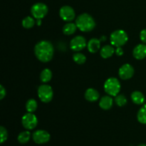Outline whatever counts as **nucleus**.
<instances>
[{
	"label": "nucleus",
	"instance_id": "nucleus-1",
	"mask_svg": "<svg viewBox=\"0 0 146 146\" xmlns=\"http://www.w3.org/2000/svg\"><path fill=\"white\" fill-rule=\"evenodd\" d=\"M34 53L36 58L40 61L46 63L52 59L54 54V48L50 41H41L37 43L35 46Z\"/></svg>",
	"mask_w": 146,
	"mask_h": 146
},
{
	"label": "nucleus",
	"instance_id": "nucleus-2",
	"mask_svg": "<svg viewBox=\"0 0 146 146\" xmlns=\"http://www.w3.org/2000/svg\"><path fill=\"white\" fill-rule=\"evenodd\" d=\"M76 24L78 29L84 32L92 31L96 27L95 20L91 15L86 13L81 14L77 17L76 20Z\"/></svg>",
	"mask_w": 146,
	"mask_h": 146
},
{
	"label": "nucleus",
	"instance_id": "nucleus-3",
	"mask_svg": "<svg viewBox=\"0 0 146 146\" xmlns=\"http://www.w3.org/2000/svg\"><path fill=\"white\" fill-rule=\"evenodd\" d=\"M128 34L123 30H116L111 34L110 41L112 45L116 47H121L128 41Z\"/></svg>",
	"mask_w": 146,
	"mask_h": 146
},
{
	"label": "nucleus",
	"instance_id": "nucleus-4",
	"mask_svg": "<svg viewBox=\"0 0 146 146\" xmlns=\"http://www.w3.org/2000/svg\"><path fill=\"white\" fill-rule=\"evenodd\" d=\"M104 90L109 96H116L121 90V84L116 78H110L104 84Z\"/></svg>",
	"mask_w": 146,
	"mask_h": 146
},
{
	"label": "nucleus",
	"instance_id": "nucleus-5",
	"mask_svg": "<svg viewBox=\"0 0 146 146\" xmlns=\"http://www.w3.org/2000/svg\"><path fill=\"white\" fill-rule=\"evenodd\" d=\"M38 96L43 103L50 102L54 96L52 88L47 84L41 85L38 88Z\"/></svg>",
	"mask_w": 146,
	"mask_h": 146
},
{
	"label": "nucleus",
	"instance_id": "nucleus-6",
	"mask_svg": "<svg viewBox=\"0 0 146 146\" xmlns=\"http://www.w3.org/2000/svg\"><path fill=\"white\" fill-rule=\"evenodd\" d=\"M31 13L35 19H41L48 13V7L44 3H36L31 7Z\"/></svg>",
	"mask_w": 146,
	"mask_h": 146
},
{
	"label": "nucleus",
	"instance_id": "nucleus-7",
	"mask_svg": "<svg viewBox=\"0 0 146 146\" xmlns=\"http://www.w3.org/2000/svg\"><path fill=\"white\" fill-rule=\"evenodd\" d=\"M21 123L26 129L32 130L36 127L38 124V119L34 114L28 112L22 117Z\"/></svg>",
	"mask_w": 146,
	"mask_h": 146
},
{
	"label": "nucleus",
	"instance_id": "nucleus-8",
	"mask_svg": "<svg viewBox=\"0 0 146 146\" xmlns=\"http://www.w3.org/2000/svg\"><path fill=\"white\" fill-rule=\"evenodd\" d=\"M50 134L44 130H38L33 133L32 138L37 144H43L48 142L50 140Z\"/></svg>",
	"mask_w": 146,
	"mask_h": 146
},
{
	"label": "nucleus",
	"instance_id": "nucleus-9",
	"mask_svg": "<svg viewBox=\"0 0 146 146\" xmlns=\"http://www.w3.org/2000/svg\"><path fill=\"white\" fill-rule=\"evenodd\" d=\"M86 46V38L82 36H77L72 38L70 42V47L74 51H79L84 49Z\"/></svg>",
	"mask_w": 146,
	"mask_h": 146
},
{
	"label": "nucleus",
	"instance_id": "nucleus-10",
	"mask_svg": "<svg viewBox=\"0 0 146 146\" xmlns=\"http://www.w3.org/2000/svg\"><path fill=\"white\" fill-rule=\"evenodd\" d=\"M60 17L65 21H71L75 18V11L70 6H64L59 11Z\"/></svg>",
	"mask_w": 146,
	"mask_h": 146
},
{
	"label": "nucleus",
	"instance_id": "nucleus-11",
	"mask_svg": "<svg viewBox=\"0 0 146 146\" xmlns=\"http://www.w3.org/2000/svg\"><path fill=\"white\" fill-rule=\"evenodd\" d=\"M118 74H119V76L121 79H130V78H132L134 74L133 67L128 64H124L120 68Z\"/></svg>",
	"mask_w": 146,
	"mask_h": 146
},
{
	"label": "nucleus",
	"instance_id": "nucleus-12",
	"mask_svg": "<svg viewBox=\"0 0 146 146\" xmlns=\"http://www.w3.org/2000/svg\"><path fill=\"white\" fill-rule=\"evenodd\" d=\"M133 55L136 59L141 60L146 57V44H138L134 48Z\"/></svg>",
	"mask_w": 146,
	"mask_h": 146
},
{
	"label": "nucleus",
	"instance_id": "nucleus-13",
	"mask_svg": "<svg viewBox=\"0 0 146 146\" xmlns=\"http://www.w3.org/2000/svg\"><path fill=\"white\" fill-rule=\"evenodd\" d=\"M113 104V100L111 96H105L101 98L99 102V106L104 110H108L111 108Z\"/></svg>",
	"mask_w": 146,
	"mask_h": 146
},
{
	"label": "nucleus",
	"instance_id": "nucleus-14",
	"mask_svg": "<svg viewBox=\"0 0 146 146\" xmlns=\"http://www.w3.org/2000/svg\"><path fill=\"white\" fill-rule=\"evenodd\" d=\"M85 98L90 102H95L99 98V93L94 88H88L85 93Z\"/></svg>",
	"mask_w": 146,
	"mask_h": 146
},
{
	"label": "nucleus",
	"instance_id": "nucleus-15",
	"mask_svg": "<svg viewBox=\"0 0 146 146\" xmlns=\"http://www.w3.org/2000/svg\"><path fill=\"white\" fill-rule=\"evenodd\" d=\"M87 46H88V51L91 53H96L98 50L100 49V47H101V42H100V40L97 39L96 38H93L88 41V44H87Z\"/></svg>",
	"mask_w": 146,
	"mask_h": 146
},
{
	"label": "nucleus",
	"instance_id": "nucleus-16",
	"mask_svg": "<svg viewBox=\"0 0 146 146\" xmlns=\"http://www.w3.org/2000/svg\"><path fill=\"white\" fill-rule=\"evenodd\" d=\"M131 99L134 104L137 105H141L145 101V96L141 91H134L131 94Z\"/></svg>",
	"mask_w": 146,
	"mask_h": 146
},
{
	"label": "nucleus",
	"instance_id": "nucleus-17",
	"mask_svg": "<svg viewBox=\"0 0 146 146\" xmlns=\"http://www.w3.org/2000/svg\"><path fill=\"white\" fill-rule=\"evenodd\" d=\"M114 48L111 45H106L101 48V56L104 58H110L114 54Z\"/></svg>",
	"mask_w": 146,
	"mask_h": 146
},
{
	"label": "nucleus",
	"instance_id": "nucleus-18",
	"mask_svg": "<svg viewBox=\"0 0 146 146\" xmlns=\"http://www.w3.org/2000/svg\"><path fill=\"white\" fill-rule=\"evenodd\" d=\"M77 26L76 24L74 23H68V24H65L64 27H63V32L66 35H71V34H74L77 29Z\"/></svg>",
	"mask_w": 146,
	"mask_h": 146
},
{
	"label": "nucleus",
	"instance_id": "nucleus-19",
	"mask_svg": "<svg viewBox=\"0 0 146 146\" xmlns=\"http://www.w3.org/2000/svg\"><path fill=\"white\" fill-rule=\"evenodd\" d=\"M52 78V73L51 71L48 68H45L43 70L40 75V79L43 83H47L51 81Z\"/></svg>",
	"mask_w": 146,
	"mask_h": 146
},
{
	"label": "nucleus",
	"instance_id": "nucleus-20",
	"mask_svg": "<svg viewBox=\"0 0 146 146\" xmlns=\"http://www.w3.org/2000/svg\"><path fill=\"white\" fill-rule=\"evenodd\" d=\"M31 137V133L29 131H23L20 133L18 135V141L21 144H25L29 142Z\"/></svg>",
	"mask_w": 146,
	"mask_h": 146
},
{
	"label": "nucleus",
	"instance_id": "nucleus-21",
	"mask_svg": "<svg viewBox=\"0 0 146 146\" xmlns=\"http://www.w3.org/2000/svg\"><path fill=\"white\" fill-rule=\"evenodd\" d=\"M137 118L141 123L146 124V104L138 111Z\"/></svg>",
	"mask_w": 146,
	"mask_h": 146
},
{
	"label": "nucleus",
	"instance_id": "nucleus-22",
	"mask_svg": "<svg viewBox=\"0 0 146 146\" xmlns=\"http://www.w3.org/2000/svg\"><path fill=\"white\" fill-rule=\"evenodd\" d=\"M37 106H38V104L34 99L28 100L26 104V109L29 113L34 112L36 110Z\"/></svg>",
	"mask_w": 146,
	"mask_h": 146
},
{
	"label": "nucleus",
	"instance_id": "nucleus-23",
	"mask_svg": "<svg viewBox=\"0 0 146 146\" xmlns=\"http://www.w3.org/2000/svg\"><path fill=\"white\" fill-rule=\"evenodd\" d=\"M35 24V21L31 17H27L22 20V26L25 29H31Z\"/></svg>",
	"mask_w": 146,
	"mask_h": 146
},
{
	"label": "nucleus",
	"instance_id": "nucleus-24",
	"mask_svg": "<svg viewBox=\"0 0 146 146\" xmlns=\"http://www.w3.org/2000/svg\"><path fill=\"white\" fill-rule=\"evenodd\" d=\"M73 59L75 61L76 64H83L86 62V57L81 53H76V54H74L73 56Z\"/></svg>",
	"mask_w": 146,
	"mask_h": 146
},
{
	"label": "nucleus",
	"instance_id": "nucleus-25",
	"mask_svg": "<svg viewBox=\"0 0 146 146\" xmlns=\"http://www.w3.org/2000/svg\"><path fill=\"white\" fill-rule=\"evenodd\" d=\"M115 102L118 106L122 107L125 106L127 103V99L124 95L123 94H120V95H117L115 98Z\"/></svg>",
	"mask_w": 146,
	"mask_h": 146
},
{
	"label": "nucleus",
	"instance_id": "nucleus-26",
	"mask_svg": "<svg viewBox=\"0 0 146 146\" xmlns=\"http://www.w3.org/2000/svg\"><path fill=\"white\" fill-rule=\"evenodd\" d=\"M0 135H1V141L0 142H1V143H3L7 141V138H8V133H7V131L4 127H0Z\"/></svg>",
	"mask_w": 146,
	"mask_h": 146
},
{
	"label": "nucleus",
	"instance_id": "nucleus-27",
	"mask_svg": "<svg viewBox=\"0 0 146 146\" xmlns=\"http://www.w3.org/2000/svg\"><path fill=\"white\" fill-rule=\"evenodd\" d=\"M140 38L143 42L146 44V29L141 31V34H140Z\"/></svg>",
	"mask_w": 146,
	"mask_h": 146
},
{
	"label": "nucleus",
	"instance_id": "nucleus-28",
	"mask_svg": "<svg viewBox=\"0 0 146 146\" xmlns=\"http://www.w3.org/2000/svg\"><path fill=\"white\" fill-rule=\"evenodd\" d=\"M6 96V90L2 85L0 86V99H3Z\"/></svg>",
	"mask_w": 146,
	"mask_h": 146
},
{
	"label": "nucleus",
	"instance_id": "nucleus-29",
	"mask_svg": "<svg viewBox=\"0 0 146 146\" xmlns=\"http://www.w3.org/2000/svg\"><path fill=\"white\" fill-rule=\"evenodd\" d=\"M115 54H116L117 56H122L123 54V50L121 47H117V48L115 49Z\"/></svg>",
	"mask_w": 146,
	"mask_h": 146
},
{
	"label": "nucleus",
	"instance_id": "nucleus-30",
	"mask_svg": "<svg viewBox=\"0 0 146 146\" xmlns=\"http://www.w3.org/2000/svg\"><path fill=\"white\" fill-rule=\"evenodd\" d=\"M37 24H38V26L41 25V19H38V21H37Z\"/></svg>",
	"mask_w": 146,
	"mask_h": 146
},
{
	"label": "nucleus",
	"instance_id": "nucleus-31",
	"mask_svg": "<svg viewBox=\"0 0 146 146\" xmlns=\"http://www.w3.org/2000/svg\"><path fill=\"white\" fill-rule=\"evenodd\" d=\"M138 146H146V145H145V144H140V145H138Z\"/></svg>",
	"mask_w": 146,
	"mask_h": 146
}]
</instances>
